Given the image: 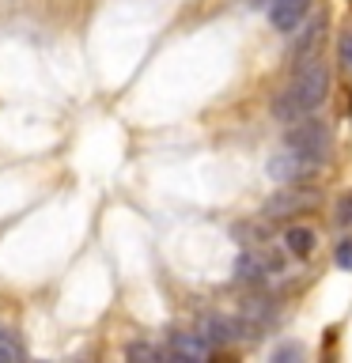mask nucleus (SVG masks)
<instances>
[{
	"mask_svg": "<svg viewBox=\"0 0 352 363\" xmlns=\"http://www.w3.org/2000/svg\"><path fill=\"white\" fill-rule=\"evenodd\" d=\"M326 95H329V68L322 61H303L295 79L273 102V113H277V121L292 125V121L307 118V113H314L326 102Z\"/></svg>",
	"mask_w": 352,
	"mask_h": 363,
	"instance_id": "nucleus-1",
	"label": "nucleus"
},
{
	"mask_svg": "<svg viewBox=\"0 0 352 363\" xmlns=\"http://www.w3.org/2000/svg\"><path fill=\"white\" fill-rule=\"evenodd\" d=\"M284 147H292L295 155H303V159H311V163L322 167L326 152H329V125L318 121L314 113H307V118L292 121L288 129H284Z\"/></svg>",
	"mask_w": 352,
	"mask_h": 363,
	"instance_id": "nucleus-2",
	"label": "nucleus"
},
{
	"mask_svg": "<svg viewBox=\"0 0 352 363\" xmlns=\"http://www.w3.org/2000/svg\"><path fill=\"white\" fill-rule=\"evenodd\" d=\"M280 269H284V257L273 246H265V242L254 246V250H243L238 261H235V277L243 284H261V280L277 277Z\"/></svg>",
	"mask_w": 352,
	"mask_h": 363,
	"instance_id": "nucleus-3",
	"label": "nucleus"
},
{
	"mask_svg": "<svg viewBox=\"0 0 352 363\" xmlns=\"http://www.w3.org/2000/svg\"><path fill=\"white\" fill-rule=\"evenodd\" d=\"M318 170V163H311V159L295 155L292 147H284V152H277L269 159V178L280 182V186H303L307 178H311Z\"/></svg>",
	"mask_w": 352,
	"mask_h": 363,
	"instance_id": "nucleus-4",
	"label": "nucleus"
},
{
	"mask_svg": "<svg viewBox=\"0 0 352 363\" xmlns=\"http://www.w3.org/2000/svg\"><path fill=\"white\" fill-rule=\"evenodd\" d=\"M318 197L311 189H299V186H284L277 197H269L265 201V216L269 220H284V216H299L307 208H314Z\"/></svg>",
	"mask_w": 352,
	"mask_h": 363,
	"instance_id": "nucleus-5",
	"label": "nucleus"
},
{
	"mask_svg": "<svg viewBox=\"0 0 352 363\" xmlns=\"http://www.w3.org/2000/svg\"><path fill=\"white\" fill-rule=\"evenodd\" d=\"M318 38H322V16H314V19H299L292 27V45H288V53H292V61H303V57H311L314 53V45Z\"/></svg>",
	"mask_w": 352,
	"mask_h": 363,
	"instance_id": "nucleus-6",
	"label": "nucleus"
},
{
	"mask_svg": "<svg viewBox=\"0 0 352 363\" xmlns=\"http://www.w3.org/2000/svg\"><path fill=\"white\" fill-rule=\"evenodd\" d=\"M307 11H311V0H269V23L280 34H288Z\"/></svg>",
	"mask_w": 352,
	"mask_h": 363,
	"instance_id": "nucleus-7",
	"label": "nucleus"
},
{
	"mask_svg": "<svg viewBox=\"0 0 352 363\" xmlns=\"http://www.w3.org/2000/svg\"><path fill=\"white\" fill-rule=\"evenodd\" d=\"M243 333V322H235V318H224V314H204L201 318V337L209 340V345H231V340Z\"/></svg>",
	"mask_w": 352,
	"mask_h": 363,
	"instance_id": "nucleus-8",
	"label": "nucleus"
},
{
	"mask_svg": "<svg viewBox=\"0 0 352 363\" xmlns=\"http://www.w3.org/2000/svg\"><path fill=\"white\" fill-rule=\"evenodd\" d=\"M170 356L201 363V359L212 356V345H209L201 333H175V337H170Z\"/></svg>",
	"mask_w": 352,
	"mask_h": 363,
	"instance_id": "nucleus-9",
	"label": "nucleus"
},
{
	"mask_svg": "<svg viewBox=\"0 0 352 363\" xmlns=\"http://www.w3.org/2000/svg\"><path fill=\"white\" fill-rule=\"evenodd\" d=\"M314 246H318V235L311 231V227H288L284 231V250H288L292 257H311L314 254Z\"/></svg>",
	"mask_w": 352,
	"mask_h": 363,
	"instance_id": "nucleus-10",
	"label": "nucleus"
},
{
	"mask_svg": "<svg viewBox=\"0 0 352 363\" xmlns=\"http://www.w3.org/2000/svg\"><path fill=\"white\" fill-rule=\"evenodd\" d=\"M337 61H341V68L352 76V27L341 30V38H337Z\"/></svg>",
	"mask_w": 352,
	"mask_h": 363,
	"instance_id": "nucleus-11",
	"label": "nucleus"
},
{
	"mask_svg": "<svg viewBox=\"0 0 352 363\" xmlns=\"http://www.w3.org/2000/svg\"><path fill=\"white\" fill-rule=\"evenodd\" d=\"M19 356H23V352H19L16 340H11V333H8V329H0V363H11Z\"/></svg>",
	"mask_w": 352,
	"mask_h": 363,
	"instance_id": "nucleus-12",
	"label": "nucleus"
},
{
	"mask_svg": "<svg viewBox=\"0 0 352 363\" xmlns=\"http://www.w3.org/2000/svg\"><path fill=\"white\" fill-rule=\"evenodd\" d=\"M129 356L133 359H159L163 352H159L155 345H129Z\"/></svg>",
	"mask_w": 352,
	"mask_h": 363,
	"instance_id": "nucleus-13",
	"label": "nucleus"
},
{
	"mask_svg": "<svg viewBox=\"0 0 352 363\" xmlns=\"http://www.w3.org/2000/svg\"><path fill=\"white\" fill-rule=\"evenodd\" d=\"M334 257H337V265L345 269V272H352V238H348V242H341V246H337V254H334Z\"/></svg>",
	"mask_w": 352,
	"mask_h": 363,
	"instance_id": "nucleus-14",
	"label": "nucleus"
},
{
	"mask_svg": "<svg viewBox=\"0 0 352 363\" xmlns=\"http://www.w3.org/2000/svg\"><path fill=\"white\" fill-rule=\"evenodd\" d=\"M273 359H303V348L299 345H284V348H277V352H273Z\"/></svg>",
	"mask_w": 352,
	"mask_h": 363,
	"instance_id": "nucleus-15",
	"label": "nucleus"
},
{
	"mask_svg": "<svg viewBox=\"0 0 352 363\" xmlns=\"http://www.w3.org/2000/svg\"><path fill=\"white\" fill-rule=\"evenodd\" d=\"M352 220V197L345 193V197L337 201V223H348Z\"/></svg>",
	"mask_w": 352,
	"mask_h": 363,
	"instance_id": "nucleus-16",
	"label": "nucleus"
}]
</instances>
